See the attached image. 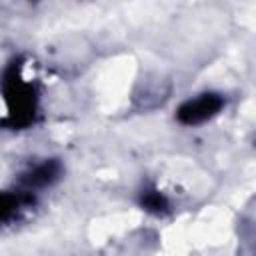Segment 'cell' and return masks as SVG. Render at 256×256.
<instances>
[{
    "label": "cell",
    "mask_w": 256,
    "mask_h": 256,
    "mask_svg": "<svg viewBox=\"0 0 256 256\" xmlns=\"http://www.w3.org/2000/svg\"><path fill=\"white\" fill-rule=\"evenodd\" d=\"M26 192H0V226L16 218L26 206Z\"/></svg>",
    "instance_id": "cell-2"
},
{
    "label": "cell",
    "mask_w": 256,
    "mask_h": 256,
    "mask_svg": "<svg viewBox=\"0 0 256 256\" xmlns=\"http://www.w3.org/2000/svg\"><path fill=\"white\" fill-rule=\"evenodd\" d=\"M222 106H224L222 94L202 92V94H196L194 98L182 102L176 116L182 124H188V126L190 124H204V122L212 120L214 116H218Z\"/></svg>",
    "instance_id": "cell-1"
}]
</instances>
